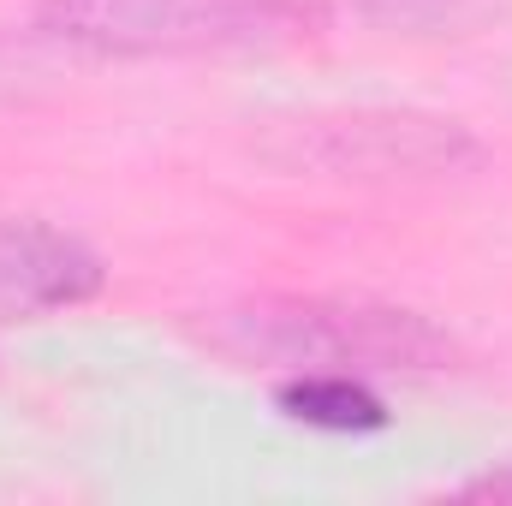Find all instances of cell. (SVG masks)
I'll return each instance as SVG.
<instances>
[{
    "instance_id": "obj_1",
    "label": "cell",
    "mask_w": 512,
    "mask_h": 506,
    "mask_svg": "<svg viewBox=\"0 0 512 506\" xmlns=\"http://www.w3.org/2000/svg\"><path fill=\"white\" fill-rule=\"evenodd\" d=\"M227 340L245 358H274L286 370H340V376H435L453 364V340L399 304L370 298H262L227 322Z\"/></svg>"
},
{
    "instance_id": "obj_2",
    "label": "cell",
    "mask_w": 512,
    "mask_h": 506,
    "mask_svg": "<svg viewBox=\"0 0 512 506\" xmlns=\"http://www.w3.org/2000/svg\"><path fill=\"white\" fill-rule=\"evenodd\" d=\"M310 24H316L310 0H42L36 6V36L102 60L268 48L304 36Z\"/></svg>"
},
{
    "instance_id": "obj_3",
    "label": "cell",
    "mask_w": 512,
    "mask_h": 506,
    "mask_svg": "<svg viewBox=\"0 0 512 506\" xmlns=\"http://www.w3.org/2000/svg\"><path fill=\"white\" fill-rule=\"evenodd\" d=\"M280 167H316L340 179H429L459 173L483 149L459 120L417 114V108H352V114H310L292 120L268 143Z\"/></svg>"
},
{
    "instance_id": "obj_4",
    "label": "cell",
    "mask_w": 512,
    "mask_h": 506,
    "mask_svg": "<svg viewBox=\"0 0 512 506\" xmlns=\"http://www.w3.org/2000/svg\"><path fill=\"white\" fill-rule=\"evenodd\" d=\"M108 268L84 239L48 221H0V310L6 316H48L90 304Z\"/></svg>"
},
{
    "instance_id": "obj_5",
    "label": "cell",
    "mask_w": 512,
    "mask_h": 506,
    "mask_svg": "<svg viewBox=\"0 0 512 506\" xmlns=\"http://www.w3.org/2000/svg\"><path fill=\"white\" fill-rule=\"evenodd\" d=\"M280 411L310 423V429H328V435H370L387 429V405L382 393L364 376H340V370H292V376L274 387Z\"/></svg>"
},
{
    "instance_id": "obj_6",
    "label": "cell",
    "mask_w": 512,
    "mask_h": 506,
    "mask_svg": "<svg viewBox=\"0 0 512 506\" xmlns=\"http://www.w3.org/2000/svg\"><path fill=\"white\" fill-rule=\"evenodd\" d=\"M382 36H477L512 18V0H352Z\"/></svg>"
},
{
    "instance_id": "obj_7",
    "label": "cell",
    "mask_w": 512,
    "mask_h": 506,
    "mask_svg": "<svg viewBox=\"0 0 512 506\" xmlns=\"http://www.w3.org/2000/svg\"><path fill=\"white\" fill-rule=\"evenodd\" d=\"M459 495H471V501H512V465L507 471H483V477H471Z\"/></svg>"
}]
</instances>
